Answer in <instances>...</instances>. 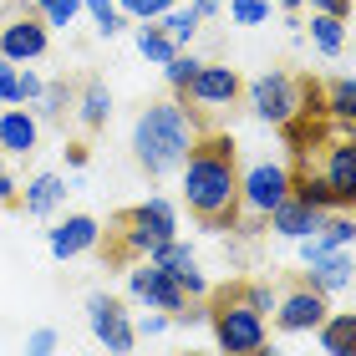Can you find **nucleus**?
<instances>
[{
    "label": "nucleus",
    "instance_id": "nucleus-1",
    "mask_svg": "<svg viewBox=\"0 0 356 356\" xmlns=\"http://www.w3.org/2000/svg\"><path fill=\"white\" fill-rule=\"evenodd\" d=\"M184 204L204 229H239V168H234V143L224 133H199V143L184 158Z\"/></svg>",
    "mask_w": 356,
    "mask_h": 356
},
{
    "label": "nucleus",
    "instance_id": "nucleus-2",
    "mask_svg": "<svg viewBox=\"0 0 356 356\" xmlns=\"http://www.w3.org/2000/svg\"><path fill=\"white\" fill-rule=\"evenodd\" d=\"M193 143H199V122H193V112L184 102H153L133 122V158L148 178L178 173Z\"/></svg>",
    "mask_w": 356,
    "mask_h": 356
},
{
    "label": "nucleus",
    "instance_id": "nucleus-3",
    "mask_svg": "<svg viewBox=\"0 0 356 356\" xmlns=\"http://www.w3.org/2000/svg\"><path fill=\"white\" fill-rule=\"evenodd\" d=\"M209 331H214V341H219L224 356H254L270 341L265 336V316H254L234 290H219V296L209 300Z\"/></svg>",
    "mask_w": 356,
    "mask_h": 356
},
{
    "label": "nucleus",
    "instance_id": "nucleus-4",
    "mask_svg": "<svg viewBox=\"0 0 356 356\" xmlns=\"http://www.w3.org/2000/svg\"><path fill=\"white\" fill-rule=\"evenodd\" d=\"M118 229H122V254L148 260L158 245L178 239V209L168 199H143V204L127 209V214H118Z\"/></svg>",
    "mask_w": 356,
    "mask_h": 356
},
{
    "label": "nucleus",
    "instance_id": "nucleus-5",
    "mask_svg": "<svg viewBox=\"0 0 356 356\" xmlns=\"http://www.w3.org/2000/svg\"><path fill=\"white\" fill-rule=\"evenodd\" d=\"M245 97H250V112L260 122H270V127H290L305 112V87L290 72H275V67L254 76Z\"/></svg>",
    "mask_w": 356,
    "mask_h": 356
},
{
    "label": "nucleus",
    "instance_id": "nucleus-6",
    "mask_svg": "<svg viewBox=\"0 0 356 356\" xmlns=\"http://www.w3.org/2000/svg\"><path fill=\"white\" fill-rule=\"evenodd\" d=\"M87 326L97 336V346H102L107 356H133L138 346V331H133V316H127V305L118 296H87Z\"/></svg>",
    "mask_w": 356,
    "mask_h": 356
},
{
    "label": "nucleus",
    "instance_id": "nucleus-7",
    "mask_svg": "<svg viewBox=\"0 0 356 356\" xmlns=\"http://www.w3.org/2000/svg\"><path fill=\"white\" fill-rule=\"evenodd\" d=\"M285 199H290V168L285 163H254V168L239 173V209L254 224H265V214Z\"/></svg>",
    "mask_w": 356,
    "mask_h": 356
},
{
    "label": "nucleus",
    "instance_id": "nucleus-8",
    "mask_svg": "<svg viewBox=\"0 0 356 356\" xmlns=\"http://www.w3.org/2000/svg\"><path fill=\"white\" fill-rule=\"evenodd\" d=\"M127 296H133L138 305H148V311H168V316H178L188 305V296L178 290V280L163 265H153V260H143L138 270H127Z\"/></svg>",
    "mask_w": 356,
    "mask_h": 356
},
{
    "label": "nucleus",
    "instance_id": "nucleus-9",
    "mask_svg": "<svg viewBox=\"0 0 356 356\" xmlns=\"http://www.w3.org/2000/svg\"><path fill=\"white\" fill-rule=\"evenodd\" d=\"M46 46H51V26H46L36 10L0 21V56H6V61H21V67H26V61L46 56Z\"/></svg>",
    "mask_w": 356,
    "mask_h": 356
},
{
    "label": "nucleus",
    "instance_id": "nucleus-10",
    "mask_svg": "<svg viewBox=\"0 0 356 356\" xmlns=\"http://www.w3.org/2000/svg\"><path fill=\"white\" fill-rule=\"evenodd\" d=\"M321 178L336 193V209H356V138H336L326 143V163H321Z\"/></svg>",
    "mask_w": 356,
    "mask_h": 356
},
{
    "label": "nucleus",
    "instance_id": "nucleus-11",
    "mask_svg": "<svg viewBox=\"0 0 356 356\" xmlns=\"http://www.w3.org/2000/svg\"><path fill=\"white\" fill-rule=\"evenodd\" d=\"M326 316H331V305L311 285H296L290 296H280V305H275V326L290 331V336H296V331H316Z\"/></svg>",
    "mask_w": 356,
    "mask_h": 356
},
{
    "label": "nucleus",
    "instance_id": "nucleus-12",
    "mask_svg": "<svg viewBox=\"0 0 356 356\" xmlns=\"http://www.w3.org/2000/svg\"><path fill=\"white\" fill-rule=\"evenodd\" d=\"M97 239H102V224L92 214H67V219H56L51 229H46V250H51L56 260H76V254L97 250Z\"/></svg>",
    "mask_w": 356,
    "mask_h": 356
},
{
    "label": "nucleus",
    "instance_id": "nucleus-13",
    "mask_svg": "<svg viewBox=\"0 0 356 356\" xmlns=\"http://www.w3.org/2000/svg\"><path fill=\"white\" fill-rule=\"evenodd\" d=\"M148 260H153V265H163L173 280H178V290H184L188 300H204V296H209V280H204V270H199V260H193V250H188V245L168 239V245H158Z\"/></svg>",
    "mask_w": 356,
    "mask_h": 356
},
{
    "label": "nucleus",
    "instance_id": "nucleus-14",
    "mask_svg": "<svg viewBox=\"0 0 356 356\" xmlns=\"http://www.w3.org/2000/svg\"><path fill=\"white\" fill-rule=\"evenodd\" d=\"M184 97H193L199 107H229L234 97H239V72L234 67H219V61H204Z\"/></svg>",
    "mask_w": 356,
    "mask_h": 356
},
{
    "label": "nucleus",
    "instance_id": "nucleus-15",
    "mask_svg": "<svg viewBox=\"0 0 356 356\" xmlns=\"http://www.w3.org/2000/svg\"><path fill=\"white\" fill-rule=\"evenodd\" d=\"M265 224H270L275 234H285V239H296V245H300V239H311V234L321 229V224H326V214H321V209H311L305 199H296V193H290L285 204H275L270 214H265Z\"/></svg>",
    "mask_w": 356,
    "mask_h": 356
},
{
    "label": "nucleus",
    "instance_id": "nucleus-16",
    "mask_svg": "<svg viewBox=\"0 0 356 356\" xmlns=\"http://www.w3.org/2000/svg\"><path fill=\"white\" fill-rule=\"evenodd\" d=\"M36 143H41V118L31 107H6L0 112V153H15V158H26V153H36Z\"/></svg>",
    "mask_w": 356,
    "mask_h": 356
},
{
    "label": "nucleus",
    "instance_id": "nucleus-17",
    "mask_svg": "<svg viewBox=\"0 0 356 356\" xmlns=\"http://www.w3.org/2000/svg\"><path fill=\"white\" fill-rule=\"evenodd\" d=\"M356 280V265H351V250H331L321 260H305V285L321 290V296H336Z\"/></svg>",
    "mask_w": 356,
    "mask_h": 356
},
{
    "label": "nucleus",
    "instance_id": "nucleus-18",
    "mask_svg": "<svg viewBox=\"0 0 356 356\" xmlns=\"http://www.w3.org/2000/svg\"><path fill=\"white\" fill-rule=\"evenodd\" d=\"M67 193H72V184L61 173H36L21 188V209H26V214H36V219H51L56 209L67 204Z\"/></svg>",
    "mask_w": 356,
    "mask_h": 356
},
{
    "label": "nucleus",
    "instance_id": "nucleus-19",
    "mask_svg": "<svg viewBox=\"0 0 356 356\" xmlns=\"http://www.w3.org/2000/svg\"><path fill=\"white\" fill-rule=\"evenodd\" d=\"M321 351L326 356H356V311H336L316 326Z\"/></svg>",
    "mask_w": 356,
    "mask_h": 356
},
{
    "label": "nucleus",
    "instance_id": "nucleus-20",
    "mask_svg": "<svg viewBox=\"0 0 356 356\" xmlns=\"http://www.w3.org/2000/svg\"><path fill=\"white\" fill-rule=\"evenodd\" d=\"M107 118H112V92L102 82H82V92H76V122L97 133V127H107Z\"/></svg>",
    "mask_w": 356,
    "mask_h": 356
},
{
    "label": "nucleus",
    "instance_id": "nucleus-21",
    "mask_svg": "<svg viewBox=\"0 0 356 356\" xmlns=\"http://www.w3.org/2000/svg\"><path fill=\"white\" fill-rule=\"evenodd\" d=\"M321 107L336 127H351L356 122V76H336V82L321 92Z\"/></svg>",
    "mask_w": 356,
    "mask_h": 356
},
{
    "label": "nucleus",
    "instance_id": "nucleus-22",
    "mask_svg": "<svg viewBox=\"0 0 356 356\" xmlns=\"http://www.w3.org/2000/svg\"><path fill=\"white\" fill-rule=\"evenodd\" d=\"M290 193L305 199L311 209H321V214H336V193H331V184L321 173H290Z\"/></svg>",
    "mask_w": 356,
    "mask_h": 356
},
{
    "label": "nucleus",
    "instance_id": "nucleus-23",
    "mask_svg": "<svg viewBox=\"0 0 356 356\" xmlns=\"http://www.w3.org/2000/svg\"><path fill=\"white\" fill-rule=\"evenodd\" d=\"M138 51L148 56L153 67H168L178 46H173V36H168V31L158 26V21H138Z\"/></svg>",
    "mask_w": 356,
    "mask_h": 356
},
{
    "label": "nucleus",
    "instance_id": "nucleus-24",
    "mask_svg": "<svg viewBox=\"0 0 356 356\" xmlns=\"http://www.w3.org/2000/svg\"><path fill=\"white\" fill-rule=\"evenodd\" d=\"M311 46H316L321 56H341V46H346V21L311 10Z\"/></svg>",
    "mask_w": 356,
    "mask_h": 356
},
{
    "label": "nucleus",
    "instance_id": "nucleus-25",
    "mask_svg": "<svg viewBox=\"0 0 356 356\" xmlns=\"http://www.w3.org/2000/svg\"><path fill=\"white\" fill-rule=\"evenodd\" d=\"M72 107H76V92H72L67 82H46L41 102H36V118H41V122H67Z\"/></svg>",
    "mask_w": 356,
    "mask_h": 356
},
{
    "label": "nucleus",
    "instance_id": "nucleus-26",
    "mask_svg": "<svg viewBox=\"0 0 356 356\" xmlns=\"http://www.w3.org/2000/svg\"><path fill=\"white\" fill-rule=\"evenodd\" d=\"M158 26L173 36V46H188L193 36H199L204 21H199V10H193V6H173V10H163V21H158Z\"/></svg>",
    "mask_w": 356,
    "mask_h": 356
},
{
    "label": "nucleus",
    "instance_id": "nucleus-27",
    "mask_svg": "<svg viewBox=\"0 0 356 356\" xmlns=\"http://www.w3.org/2000/svg\"><path fill=\"white\" fill-rule=\"evenodd\" d=\"M199 67H204V56H193L188 46H178L173 61L163 67V76H168V87H173V92H188V82L199 76Z\"/></svg>",
    "mask_w": 356,
    "mask_h": 356
},
{
    "label": "nucleus",
    "instance_id": "nucleus-28",
    "mask_svg": "<svg viewBox=\"0 0 356 356\" xmlns=\"http://www.w3.org/2000/svg\"><path fill=\"white\" fill-rule=\"evenodd\" d=\"M36 15H41L51 31H67L76 15H82V0H36Z\"/></svg>",
    "mask_w": 356,
    "mask_h": 356
},
{
    "label": "nucleus",
    "instance_id": "nucleus-29",
    "mask_svg": "<svg viewBox=\"0 0 356 356\" xmlns=\"http://www.w3.org/2000/svg\"><path fill=\"white\" fill-rule=\"evenodd\" d=\"M234 296L245 300V305H250L254 316H275V305H280V296H275V290H270L265 280H250V285H239Z\"/></svg>",
    "mask_w": 356,
    "mask_h": 356
},
{
    "label": "nucleus",
    "instance_id": "nucleus-30",
    "mask_svg": "<svg viewBox=\"0 0 356 356\" xmlns=\"http://www.w3.org/2000/svg\"><path fill=\"white\" fill-rule=\"evenodd\" d=\"M82 10L97 21V31H102V36H118V31H122V10H118V0H82Z\"/></svg>",
    "mask_w": 356,
    "mask_h": 356
},
{
    "label": "nucleus",
    "instance_id": "nucleus-31",
    "mask_svg": "<svg viewBox=\"0 0 356 356\" xmlns=\"http://www.w3.org/2000/svg\"><path fill=\"white\" fill-rule=\"evenodd\" d=\"M118 10L127 21H163V10H173V0H118Z\"/></svg>",
    "mask_w": 356,
    "mask_h": 356
},
{
    "label": "nucleus",
    "instance_id": "nucleus-32",
    "mask_svg": "<svg viewBox=\"0 0 356 356\" xmlns=\"http://www.w3.org/2000/svg\"><path fill=\"white\" fill-rule=\"evenodd\" d=\"M229 15L239 26H265L270 21V0H229Z\"/></svg>",
    "mask_w": 356,
    "mask_h": 356
},
{
    "label": "nucleus",
    "instance_id": "nucleus-33",
    "mask_svg": "<svg viewBox=\"0 0 356 356\" xmlns=\"http://www.w3.org/2000/svg\"><path fill=\"white\" fill-rule=\"evenodd\" d=\"M0 102L6 107L21 102V61H6V56H0Z\"/></svg>",
    "mask_w": 356,
    "mask_h": 356
},
{
    "label": "nucleus",
    "instance_id": "nucleus-34",
    "mask_svg": "<svg viewBox=\"0 0 356 356\" xmlns=\"http://www.w3.org/2000/svg\"><path fill=\"white\" fill-rule=\"evenodd\" d=\"M168 326H173V316H168V311H148V316H138V321H133V331H138V336H163Z\"/></svg>",
    "mask_w": 356,
    "mask_h": 356
},
{
    "label": "nucleus",
    "instance_id": "nucleus-35",
    "mask_svg": "<svg viewBox=\"0 0 356 356\" xmlns=\"http://www.w3.org/2000/svg\"><path fill=\"white\" fill-rule=\"evenodd\" d=\"M41 92H46V82L31 67H21V107H36L41 102Z\"/></svg>",
    "mask_w": 356,
    "mask_h": 356
},
{
    "label": "nucleus",
    "instance_id": "nucleus-36",
    "mask_svg": "<svg viewBox=\"0 0 356 356\" xmlns=\"http://www.w3.org/2000/svg\"><path fill=\"white\" fill-rule=\"evenodd\" d=\"M51 351H56V331H51V326L31 331V341H26V356H51Z\"/></svg>",
    "mask_w": 356,
    "mask_h": 356
},
{
    "label": "nucleus",
    "instance_id": "nucleus-37",
    "mask_svg": "<svg viewBox=\"0 0 356 356\" xmlns=\"http://www.w3.org/2000/svg\"><path fill=\"white\" fill-rule=\"evenodd\" d=\"M311 10H316V15H336V21H346V15H351V0H311Z\"/></svg>",
    "mask_w": 356,
    "mask_h": 356
},
{
    "label": "nucleus",
    "instance_id": "nucleus-38",
    "mask_svg": "<svg viewBox=\"0 0 356 356\" xmlns=\"http://www.w3.org/2000/svg\"><path fill=\"white\" fill-rule=\"evenodd\" d=\"M6 204H21V184H15L10 173H0V209Z\"/></svg>",
    "mask_w": 356,
    "mask_h": 356
},
{
    "label": "nucleus",
    "instance_id": "nucleus-39",
    "mask_svg": "<svg viewBox=\"0 0 356 356\" xmlns=\"http://www.w3.org/2000/svg\"><path fill=\"white\" fill-rule=\"evenodd\" d=\"M193 10H199V21H209V15L224 10V0H193Z\"/></svg>",
    "mask_w": 356,
    "mask_h": 356
},
{
    "label": "nucleus",
    "instance_id": "nucleus-40",
    "mask_svg": "<svg viewBox=\"0 0 356 356\" xmlns=\"http://www.w3.org/2000/svg\"><path fill=\"white\" fill-rule=\"evenodd\" d=\"M67 163L72 168H87V148H82V143H67Z\"/></svg>",
    "mask_w": 356,
    "mask_h": 356
},
{
    "label": "nucleus",
    "instance_id": "nucleus-41",
    "mask_svg": "<svg viewBox=\"0 0 356 356\" xmlns=\"http://www.w3.org/2000/svg\"><path fill=\"white\" fill-rule=\"evenodd\" d=\"M270 6H280V10H300L305 0H270Z\"/></svg>",
    "mask_w": 356,
    "mask_h": 356
},
{
    "label": "nucleus",
    "instance_id": "nucleus-42",
    "mask_svg": "<svg viewBox=\"0 0 356 356\" xmlns=\"http://www.w3.org/2000/svg\"><path fill=\"white\" fill-rule=\"evenodd\" d=\"M254 356H285V351H275V346L265 341V346H260V351H254Z\"/></svg>",
    "mask_w": 356,
    "mask_h": 356
},
{
    "label": "nucleus",
    "instance_id": "nucleus-43",
    "mask_svg": "<svg viewBox=\"0 0 356 356\" xmlns=\"http://www.w3.org/2000/svg\"><path fill=\"white\" fill-rule=\"evenodd\" d=\"M184 356H199V351H184Z\"/></svg>",
    "mask_w": 356,
    "mask_h": 356
},
{
    "label": "nucleus",
    "instance_id": "nucleus-44",
    "mask_svg": "<svg viewBox=\"0 0 356 356\" xmlns=\"http://www.w3.org/2000/svg\"><path fill=\"white\" fill-rule=\"evenodd\" d=\"M0 173H6V163H0Z\"/></svg>",
    "mask_w": 356,
    "mask_h": 356
}]
</instances>
